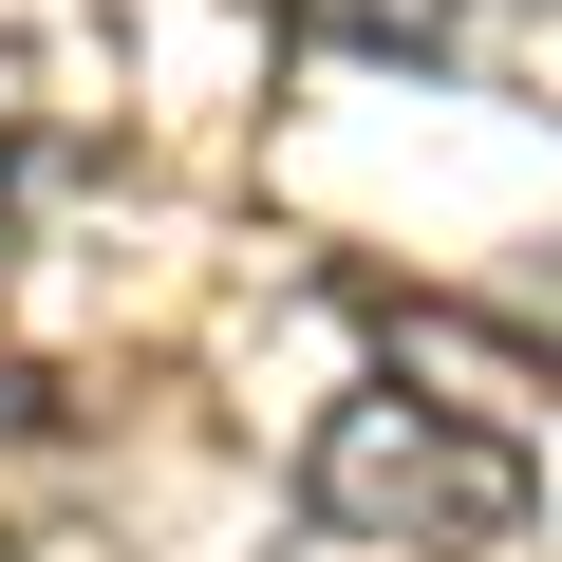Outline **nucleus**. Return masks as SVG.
Wrapping results in <instances>:
<instances>
[{
    "label": "nucleus",
    "mask_w": 562,
    "mask_h": 562,
    "mask_svg": "<svg viewBox=\"0 0 562 562\" xmlns=\"http://www.w3.org/2000/svg\"><path fill=\"white\" fill-rule=\"evenodd\" d=\"M301 506H319L338 543H394V562H487V543H525V450H506L487 413H450V394L375 375V394H338V413H319Z\"/></svg>",
    "instance_id": "nucleus-1"
},
{
    "label": "nucleus",
    "mask_w": 562,
    "mask_h": 562,
    "mask_svg": "<svg viewBox=\"0 0 562 562\" xmlns=\"http://www.w3.org/2000/svg\"><path fill=\"white\" fill-rule=\"evenodd\" d=\"M301 20H319V38H357V57H469L506 0H301Z\"/></svg>",
    "instance_id": "nucleus-2"
},
{
    "label": "nucleus",
    "mask_w": 562,
    "mask_h": 562,
    "mask_svg": "<svg viewBox=\"0 0 562 562\" xmlns=\"http://www.w3.org/2000/svg\"><path fill=\"white\" fill-rule=\"evenodd\" d=\"M20 188H38V94L0 76V206H20Z\"/></svg>",
    "instance_id": "nucleus-3"
}]
</instances>
